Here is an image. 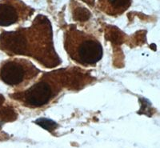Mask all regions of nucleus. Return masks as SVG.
Masks as SVG:
<instances>
[{"instance_id": "obj_1", "label": "nucleus", "mask_w": 160, "mask_h": 148, "mask_svg": "<svg viewBox=\"0 0 160 148\" xmlns=\"http://www.w3.org/2000/svg\"><path fill=\"white\" fill-rule=\"evenodd\" d=\"M0 45L6 52L33 57L48 67L58 63L53 47L52 31L46 18H37L30 28L4 32L0 36Z\"/></svg>"}, {"instance_id": "obj_2", "label": "nucleus", "mask_w": 160, "mask_h": 148, "mask_svg": "<svg viewBox=\"0 0 160 148\" xmlns=\"http://www.w3.org/2000/svg\"><path fill=\"white\" fill-rule=\"evenodd\" d=\"M64 48L72 60L84 67L97 64L103 55L102 44L95 37L75 28L66 32Z\"/></svg>"}, {"instance_id": "obj_3", "label": "nucleus", "mask_w": 160, "mask_h": 148, "mask_svg": "<svg viewBox=\"0 0 160 148\" xmlns=\"http://www.w3.org/2000/svg\"><path fill=\"white\" fill-rule=\"evenodd\" d=\"M62 74L54 72L43 75L34 81L27 89L19 91L15 99L29 107H42L49 104L63 89Z\"/></svg>"}, {"instance_id": "obj_4", "label": "nucleus", "mask_w": 160, "mask_h": 148, "mask_svg": "<svg viewBox=\"0 0 160 148\" xmlns=\"http://www.w3.org/2000/svg\"><path fill=\"white\" fill-rule=\"evenodd\" d=\"M40 70L22 58H12L5 61L0 67V79L8 86L22 91L39 76Z\"/></svg>"}, {"instance_id": "obj_5", "label": "nucleus", "mask_w": 160, "mask_h": 148, "mask_svg": "<svg viewBox=\"0 0 160 148\" xmlns=\"http://www.w3.org/2000/svg\"><path fill=\"white\" fill-rule=\"evenodd\" d=\"M32 10L20 0H2L0 2V26L19 22L31 15Z\"/></svg>"}, {"instance_id": "obj_6", "label": "nucleus", "mask_w": 160, "mask_h": 148, "mask_svg": "<svg viewBox=\"0 0 160 148\" xmlns=\"http://www.w3.org/2000/svg\"><path fill=\"white\" fill-rule=\"evenodd\" d=\"M132 0H98V7L111 16L122 15L131 7Z\"/></svg>"}, {"instance_id": "obj_7", "label": "nucleus", "mask_w": 160, "mask_h": 148, "mask_svg": "<svg viewBox=\"0 0 160 148\" xmlns=\"http://www.w3.org/2000/svg\"><path fill=\"white\" fill-rule=\"evenodd\" d=\"M35 123L42 127L43 129L49 131H53L58 127V124L55 123V121L51 120L49 119H45V118H40L35 121Z\"/></svg>"}]
</instances>
